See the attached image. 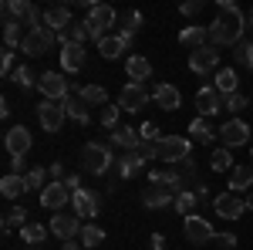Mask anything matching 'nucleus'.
Returning a JSON list of instances; mask_svg holds the SVG:
<instances>
[{
    "label": "nucleus",
    "mask_w": 253,
    "mask_h": 250,
    "mask_svg": "<svg viewBox=\"0 0 253 250\" xmlns=\"http://www.w3.org/2000/svg\"><path fill=\"white\" fill-rule=\"evenodd\" d=\"M243 31H247V17H243V10L236 7L233 0H219L216 3V20L210 24V41H213V48H223V44H240L243 38Z\"/></svg>",
    "instance_id": "obj_1"
},
{
    "label": "nucleus",
    "mask_w": 253,
    "mask_h": 250,
    "mask_svg": "<svg viewBox=\"0 0 253 250\" xmlns=\"http://www.w3.org/2000/svg\"><path fill=\"white\" fill-rule=\"evenodd\" d=\"M189 139L186 135H162L156 142V159L162 162H182V159H189Z\"/></svg>",
    "instance_id": "obj_2"
},
{
    "label": "nucleus",
    "mask_w": 253,
    "mask_h": 250,
    "mask_svg": "<svg viewBox=\"0 0 253 250\" xmlns=\"http://www.w3.org/2000/svg\"><path fill=\"white\" fill-rule=\"evenodd\" d=\"M115 20H118V14L112 10V7L95 3V7L88 10V17H84V27H88V34H91L95 44H98V41L105 38V31H108V27H115Z\"/></svg>",
    "instance_id": "obj_3"
},
{
    "label": "nucleus",
    "mask_w": 253,
    "mask_h": 250,
    "mask_svg": "<svg viewBox=\"0 0 253 250\" xmlns=\"http://www.w3.org/2000/svg\"><path fill=\"white\" fill-rule=\"evenodd\" d=\"M108 166H112V152H108L101 142H88V146L81 149V169H84V173L101 176Z\"/></svg>",
    "instance_id": "obj_4"
},
{
    "label": "nucleus",
    "mask_w": 253,
    "mask_h": 250,
    "mask_svg": "<svg viewBox=\"0 0 253 250\" xmlns=\"http://www.w3.org/2000/svg\"><path fill=\"white\" fill-rule=\"evenodd\" d=\"M182 233H186V240L196 244V247H203V244L216 240V230L210 227V220H206V216H196V213H189V216L182 220Z\"/></svg>",
    "instance_id": "obj_5"
},
{
    "label": "nucleus",
    "mask_w": 253,
    "mask_h": 250,
    "mask_svg": "<svg viewBox=\"0 0 253 250\" xmlns=\"http://www.w3.org/2000/svg\"><path fill=\"white\" fill-rule=\"evenodd\" d=\"M54 41H58V34H54L51 27L27 31V38H24V44H20V51H24V54H31V58H41V54H47V51L54 48Z\"/></svg>",
    "instance_id": "obj_6"
},
{
    "label": "nucleus",
    "mask_w": 253,
    "mask_h": 250,
    "mask_svg": "<svg viewBox=\"0 0 253 250\" xmlns=\"http://www.w3.org/2000/svg\"><path fill=\"white\" fill-rule=\"evenodd\" d=\"M213 210H216V216H223V220H240L243 213H247V200L240 196V193H219L213 200Z\"/></svg>",
    "instance_id": "obj_7"
},
{
    "label": "nucleus",
    "mask_w": 253,
    "mask_h": 250,
    "mask_svg": "<svg viewBox=\"0 0 253 250\" xmlns=\"http://www.w3.org/2000/svg\"><path fill=\"white\" fill-rule=\"evenodd\" d=\"M38 88H41V95H44V101H64V98L71 95V88H68L64 75H58V71L41 75L38 78Z\"/></svg>",
    "instance_id": "obj_8"
},
{
    "label": "nucleus",
    "mask_w": 253,
    "mask_h": 250,
    "mask_svg": "<svg viewBox=\"0 0 253 250\" xmlns=\"http://www.w3.org/2000/svg\"><path fill=\"white\" fill-rule=\"evenodd\" d=\"M219 139H223L226 149H233V146H247V142H250V125H247L243 118H230V122L219 125Z\"/></svg>",
    "instance_id": "obj_9"
},
{
    "label": "nucleus",
    "mask_w": 253,
    "mask_h": 250,
    "mask_svg": "<svg viewBox=\"0 0 253 250\" xmlns=\"http://www.w3.org/2000/svg\"><path fill=\"white\" fill-rule=\"evenodd\" d=\"M149 98H152V95H149V88H145V85L128 81V85L122 88V95H118V108H122V112H138Z\"/></svg>",
    "instance_id": "obj_10"
},
{
    "label": "nucleus",
    "mask_w": 253,
    "mask_h": 250,
    "mask_svg": "<svg viewBox=\"0 0 253 250\" xmlns=\"http://www.w3.org/2000/svg\"><path fill=\"white\" fill-rule=\"evenodd\" d=\"M64 118H68V112H64L61 101H41L38 105V122L47 132H58L61 125H64Z\"/></svg>",
    "instance_id": "obj_11"
},
{
    "label": "nucleus",
    "mask_w": 253,
    "mask_h": 250,
    "mask_svg": "<svg viewBox=\"0 0 253 250\" xmlns=\"http://www.w3.org/2000/svg\"><path fill=\"white\" fill-rule=\"evenodd\" d=\"M81 227H84V223H81L78 213H58V216L51 220V233H54L58 240H75L81 233Z\"/></svg>",
    "instance_id": "obj_12"
},
{
    "label": "nucleus",
    "mask_w": 253,
    "mask_h": 250,
    "mask_svg": "<svg viewBox=\"0 0 253 250\" xmlns=\"http://www.w3.org/2000/svg\"><path fill=\"white\" fill-rule=\"evenodd\" d=\"M189 68H193L196 75H210L213 68H219V51H216L213 44H206V48H196L193 54H189Z\"/></svg>",
    "instance_id": "obj_13"
},
{
    "label": "nucleus",
    "mask_w": 253,
    "mask_h": 250,
    "mask_svg": "<svg viewBox=\"0 0 253 250\" xmlns=\"http://www.w3.org/2000/svg\"><path fill=\"white\" fill-rule=\"evenodd\" d=\"M68 200H71V190H68L64 183H58V179L41 190V206H44V210H64Z\"/></svg>",
    "instance_id": "obj_14"
},
{
    "label": "nucleus",
    "mask_w": 253,
    "mask_h": 250,
    "mask_svg": "<svg viewBox=\"0 0 253 250\" xmlns=\"http://www.w3.org/2000/svg\"><path fill=\"white\" fill-rule=\"evenodd\" d=\"M3 146H7V152L14 155V159H24V155L31 152V132L24 125H14L10 132L3 135Z\"/></svg>",
    "instance_id": "obj_15"
},
{
    "label": "nucleus",
    "mask_w": 253,
    "mask_h": 250,
    "mask_svg": "<svg viewBox=\"0 0 253 250\" xmlns=\"http://www.w3.org/2000/svg\"><path fill=\"white\" fill-rule=\"evenodd\" d=\"M196 108H199L203 118H213L216 112L223 108V95H219L216 88H199V92H196Z\"/></svg>",
    "instance_id": "obj_16"
},
{
    "label": "nucleus",
    "mask_w": 253,
    "mask_h": 250,
    "mask_svg": "<svg viewBox=\"0 0 253 250\" xmlns=\"http://www.w3.org/2000/svg\"><path fill=\"white\" fill-rule=\"evenodd\" d=\"M128 51V41L122 38V34H105V38L98 41V54L105 61H115V58H122Z\"/></svg>",
    "instance_id": "obj_17"
},
{
    "label": "nucleus",
    "mask_w": 253,
    "mask_h": 250,
    "mask_svg": "<svg viewBox=\"0 0 253 250\" xmlns=\"http://www.w3.org/2000/svg\"><path fill=\"white\" fill-rule=\"evenodd\" d=\"M142 203H145L149 210H162V206L175 203V193L166 190V186H152V183H149V190H142Z\"/></svg>",
    "instance_id": "obj_18"
},
{
    "label": "nucleus",
    "mask_w": 253,
    "mask_h": 250,
    "mask_svg": "<svg viewBox=\"0 0 253 250\" xmlns=\"http://www.w3.org/2000/svg\"><path fill=\"white\" fill-rule=\"evenodd\" d=\"M152 98H156L159 108H166V112H175L179 108V101H182V95H179V88L175 85H169V81H162V85H156V92H152Z\"/></svg>",
    "instance_id": "obj_19"
},
{
    "label": "nucleus",
    "mask_w": 253,
    "mask_h": 250,
    "mask_svg": "<svg viewBox=\"0 0 253 250\" xmlns=\"http://www.w3.org/2000/svg\"><path fill=\"white\" fill-rule=\"evenodd\" d=\"M71 203H75V213H78L81 220H88V216H98V196L91 190H78L71 196Z\"/></svg>",
    "instance_id": "obj_20"
},
{
    "label": "nucleus",
    "mask_w": 253,
    "mask_h": 250,
    "mask_svg": "<svg viewBox=\"0 0 253 250\" xmlns=\"http://www.w3.org/2000/svg\"><path fill=\"white\" fill-rule=\"evenodd\" d=\"M61 68L64 71H81L84 68V44H64L61 48Z\"/></svg>",
    "instance_id": "obj_21"
},
{
    "label": "nucleus",
    "mask_w": 253,
    "mask_h": 250,
    "mask_svg": "<svg viewBox=\"0 0 253 250\" xmlns=\"http://www.w3.org/2000/svg\"><path fill=\"white\" fill-rule=\"evenodd\" d=\"M149 183H152V186H166V190H172L175 196L182 193V176L175 173V169H152V173H149Z\"/></svg>",
    "instance_id": "obj_22"
},
{
    "label": "nucleus",
    "mask_w": 253,
    "mask_h": 250,
    "mask_svg": "<svg viewBox=\"0 0 253 250\" xmlns=\"http://www.w3.org/2000/svg\"><path fill=\"white\" fill-rule=\"evenodd\" d=\"M189 135H193V142H203V146H210V142H213L216 135H219V129H213V122H210V118H193V122H189Z\"/></svg>",
    "instance_id": "obj_23"
},
{
    "label": "nucleus",
    "mask_w": 253,
    "mask_h": 250,
    "mask_svg": "<svg viewBox=\"0 0 253 250\" xmlns=\"http://www.w3.org/2000/svg\"><path fill=\"white\" fill-rule=\"evenodd\" d=\"M125 75H128V81H149V75H152V64L142 58V54H128V64H125Z\"/></svg>",
    "instance_id": "obj_24"
},
{
    "label": "nucleus",
    "mask_w": 253,
    "mask_h": 250,
    "mask_svg": "<svg viewBox=\"0 0 253 250\" xmlns=\"http://www.w3.org/2000/svg\"><path fill=\"white\" fill-rule=\"evenodd\" d=\"M68 24H71V10L68 7H47L44 10V27H51L54 34H61Z\"/></svg>",
    "instance_id": "obj_25"
},
{
    "label": "nucleus",
    "mask_w": 253,
    "mask_h": 250,
    "mask_svg": "<svg viewBox=\"0 0 253 250\" xmlns=\"http://www.w3.org/2000/svg\"><path fill=\"white\" fill-rule=\"evenodd\" d=\"M250 186H253V169L250 166H233L230 169V193H240L243 196Z\"/></svg>",
    "instance_id": "obj_26"
},
{
    "label": "nucleus",
    "mask_w": 253,
    "mask_h": 250,
    "mask_svg": "<svg viewBox=\"0 0 253 250\" xmlns=\"http://www.w3.org/2000/svg\"><path fill=\"white\" fill-rule=\"evenodd\" d=\"M88 38H91V34H88V27H84V20H71V24H68V27H64V31L58 34L61 48H64V44H84Z\"/></svg>",
    "instance_id": "obj_27"
},
{
    "label": "nucleus",
    "mask_w": 253,
    "mask_h": 250,
    "mask_svg": "<svg viewBox=\"0 0 253 250\" xmlns=\"http://www.w3.org/2000/svg\"><path fill=\"white\" fill-rule=\"evenodd\" d=\"M31 10H34V3H31V0H7V3H3V17L14 20V24H20V20L27 24Z\"/></svg>",
    "instance_id": "obj_28"
},
{
    "label": "nucleus",
    "mask_w": 253,
    "mask_h": 250,
    "mask_svg": "<svg viewBox=\"0 0 253 250\" xmlns=\"http://www.w3.org/2000/svg\"><path fill=\"white\" fill-rule=\"evenodd\" d=\"M179 41L186 44V48H206V41H210V27H199V24H193V27H186V31H179Z\"/></svg>",
    "instance_id": "obj_29"
},
{
    "label": "nucleus",
    "mask_w": 253,
    "mask_h": 250,
    "mask_svg": "<svg viewBox=\"0 0 253 250\" xmlns=\"http://www.w3.org/2000/svg\"><path fill=\"white\" fill-rule=\"evenodd\" d=\"M112 142L122 146V149H128V152H135L138 146H142V135H138L135 129H128V125H118L115 132H112Z\"/></svg>",
    "instance_id": "obj_30"
},
{
    "label": "nucleus",
    "mask_w": 253,
    "mask_h": 250,
    "mask_svg": "<svg viewBox=\"0 0 253 250\" xmlns=\"http://www.w3.org/2000/svg\"><path fill=\"white\" fill-rule=\"evenodd\" d=\"M78 98L84 101V105H101V108L108 105V92H105V85H84V88L78 92Z\"/></svg>",
    "instance_id": "obj_31"
},
{
    "label": "nucleus",
    "mask_w": 253,
    "mask_h": 250,
    "mask_svg": "<svg viewBox=\"0 0 253 250\" xmlns=\"http://www.w3.org/2000/svg\"><path fill=\"white\" fill-rule=\"evenodd\" d=\"M0 193H3L7 200H17L20 193H27V186H24V176H14V173H7L3 179H0Z\"/></svg>",
    "instance_id": "obj_32"
},
{
    "label": "nucleus",
    "mask_w": 253,
    "mask_h": 250,
    "mask_svg": "<svg viewBox=\"0 0 253 250\" xmlns=\"http://www.w3.org/2000/svg\"><path fill=\"white\" fill-rule=\"evenodd\" d=\"M78 240H81V247H101L105 244V230L98 227V223H84L78 233Z\"/></svg>",
    "instance_id": "obj_33"
},
{
    "label": "nucleus",
    "mask_w": 253,
    "mask_h": 250,
    "mask_svg": "<svg viewBox=\"0 0 253 250\" xmlns=\"http://www.w3.org/2000/svg\"><path fill=\"white\" fill-rule=\"evenodd\" d=\"M118 24H122V31H118V34L132 44V34L142 27V14H138V10H128V14H122V17H118Z\"/></svg>",
    "instance_id": "obj_34"
},
{
    "label": "nucleus",
    "mask_w": 253,
    "mask_h": 250,
    "mask_svg": "<svg viewBox=\"0 0 253 250\" xmlns=\"http://www.w3.org/2000/svg\"><path fill=\"white\" fill-rule=\"evenodd\" d=\"M61 105H64V112H68V115L75 118L78 125H88V108H84V101H81V98L68 95L64 101H61Z\"/></svg>",
    "instance_id": "obj_35"
},
{
    "label": "nucleus",
    "mask_w": 253,
    "mask_h": 250,
    "mask_svg": "<svg viewBox=\"0 0 253 250\" xmlns=\"http://www.w3.org/2000/svg\"><path fill=\"white\" fill-rule=\"evenodd\" d=\"M142 169H145V159H142L138 152H128L125 159H122V166H118V173L125 176V179H132V176H138Z\"/></svg>",
    "instance_id": "obj_36"
},
{
    "label": "nucleus",
    "mask_w": 253,
    "mask_h": 250,
    "mask_svg": "<svg viewBox=\"0 0 253 250\" xmlns=\"http://www.w3.org/2000/svg\"><path fill=\"white\" fill-rule=\"evenodd\" d=\"M236 81H240V78H236L233 68H223V71L216 75V92H219V95H233V92H236Z\"/></svg>",
    "instance_id": "obj_37"
},
{
    "label": "nucleus",
    "mask_w": 253,
    "mask_h": 250,
    "mask_svg": "<svg viewBox=\"0 0 253 250\" xmlns=\"http://www.w3.org/2000/svg\"><path fill=\"white\" fill-rule=\"evenodd\" d=\"M210 169H213V173H230V169H233V155H230V149H216V152L210 155Z\"/></svg>",
    "instance_id": "obj_38"
},
{
    "label": "nucleus",
    "mask_w": 253,
    "mask_h": 250,
    "mask_svg": "<svg viewBox=\"0 0 253 250\" xmlns=\"http://www.w3.org/2000/svg\"><path fill=\"white\" fill-rule=\"evenodd\" d=\"M196 203H199V196H196V193H189V190H182L179 193V196H175V213H179V216H189V213L196 210Z\"/></svg>",
    "instance_id": "obj_39"
},
{
    "label": "nucleus",
    "mask_w": 253,
    "mask_h": 250,
    "mask_svg": "<svg viewBox=\"0 0 253 250\" xmlns=\"http://www.w3.org/2000/svg\"><path fill=\"white\" fill-rule=\"evenodd\" d=\"M24 38H27V34H20V24H14V20H7V24H3V44H7L10 51H14V48H20V44H24Z\"/></svg>",
    "instance_id": "obj_40"
},
{
    "label": "nucleus",
    "mask_w": 253,
    "mask_h": 250,
    "mask_svg": "<svg viewBox=\"0 0 253 250\" xmlns=\"http://www.w3.org/2000/svg\"><path fill=\"white\" fill-rule=\"evenodd\" d=\"M24 216H27V210H24V206H14V210H7V213H3V233L17 230V227H27V223H24Z\"/></svg>",
    "instance_id": "obj_41"
},
{
    "label": "nucleus",
    "mask_w": 253,
    "mask_h": 250,
    "mask_svg": "<svg viewBox=\"0 0 253 250\" xmlns=\"http://www.w3.org/2000/svg\"><path fill=\"white\" fill-rule=\"evenodd\" d=\"M44 237H47V230H44L41 223H27V227H20V240H24V244H31V247H38Z\"/></svg>",
    "instance_id": "obj_42"
},
{
    "label": "nucleus",
    "mask_w": 253,
    "mask_h": 250,
    "mask_svg": "<svg viewBox=\"0 0 253 250\" xmlns=\"http://www.w3.org/2000/svg\"><path fill=\"white\" fill-rule=\"evenodd\" d=\"M10 81H14V85H20V88H31V85H38V81H34V71H31L27 64H20V68H14V75H10Z\"/></svg>",
    "instance_id": "obj_43"
},
{
    "label": "nucleus",
    "mask_w": 253,
    "mask_h": 250,
    "mask_svg": "<svg viewBox=\"0 0 253 250\" xmlns=\"http://www.w3.org/2000/svg\"><path fill=\"white\" fill-rule=\"evenodd\" d=\"M118 115H122V108H118V105H112V101H108V105H105V108H101V125H105V129H112V132H115V129H118Z\"/></svg>",
    "instance_id": "obj_44"
},
{
    "label": "nucleus",
    "mask_w": 253,
    "mask_h": 250,
    "mask_svg": "<svg viewBox=\"0 0 253 250\" xmlns=\"http://www.w3.org/2000/svg\"><path fill=\"white\" fill-rule=\"evenodd\" d=\"M24 186L27 190H44V169H31V173H24Z\"/></svg>",
    "instance_id": "obj_45"
},
{
    "label": "nucleus",
    "mask_w": 253,
    "mask_h": 250,
    "mask_svg": "<svg viewBox=\"0 0 253 250\" xmlns=\"http://www.w3.org/2000/svg\"><path fill=\"white\" fill-rule=\"evenodd\" d=\"M236 61H240V64H247V68L253 71V44L240 41V44H236Z\"/></svg>",
    "instance_id": "obj_46"
},
{
    "label": "nucleus",
    "mask_w": 253,
    "mask_h": 250,
    "mask_svg": "<svg viewBox=\"0 0 253 250\" xmlns=\"http://www.w3.org/2000/svg\"><path fill=\"white\" fill-rule=\"evenodd\" d=\"M138 135H142V142H159V139H162L159 129H156V122H145V125L138 129Z\"/></svg>",
    "instance_id": "obj_47"
},
{
    "label": "nucleus",
    "mask_w": 253,
    "mask_h": 250,
    "mask_svg": "<svg viewBox=\"0 0 253 250\" xmlns=\"http://www.w3.org/2000/svg\"><path fill=\"white\" fill-rule=\"evenodd\" d=\"M226 108H230V112H243V108H247V95H240V92L226 95Z\"/></svg>",
    "instance_id": "obj_48"
},
{
    "label": "nucleus",
    "mask_w": 253,
    "mask_h": 250,
    "mask_svg": "<svg viewBox=\"0 0 253 250\" xmlns=\"http://www.w3.org/2000/svg\"><path fill=\"white\" fill-rule=\"evenodd\" d=\"M0 71L7 78L14 75V51H10V48H3V54H0Z\"/></svg>",
    "instance_id": "obj_49"
},
{
    "label": "nucleus",
    "mask_w": 253,
    "mask_h": 250,
    "mask_svg": "<svg viewBox=\"0 0 253 250\" xmlns=\"http://www.w3.org/2000/svg\"><path fill=\"white\" fill-rule=\"evenodd\" d=\"M199 10H203V0H189V3H182V14H186V17H196Z\"/></svg>",
    "instance_id": "obj_50"
},
{
    "label": "nucleus",
    "mask_w": 253,
    "mask_h": 250,
    "mask_svg": "<svg viewBox=\"0 0 253 250\" xmlns=\"http://www.w3.org/2000/svg\"><path fill=\"white\" fill-rule=\"evenodd\" d=\"M216 244H223V247H236V237H233V233H216Z\"/></svg>",
    "instance_id": "obj_51"
},
{
    "label": "nucleus",
    "mask_w": 253,
    "mask_h": 250,
    "mask_svg": "<svg viewBox=\"0 0 253 250\" xmlns=\"http://www.w3.org/2000/svg\"><path fill=\"white\" fill-rule=\"evenodd\" d=\"M51 173H54V179H58V183H64V179H68V176H64V162H51Z\"/></svg>",
    "instance_id": "obj_52"
},
{
    "label": "nucleus",
    "mask_w": 253,
    "mask_h": 250,
    "mask_svg": "<svg viewBox=\"0 0 253 250\" xmlns=\"http://www.w3.org/2000/svg\"><path fill=\"white\" fill-rule=\"evenodd\" d=\"M64 186H68V190H71V196H75V193L81 190V179H78V176H68V179H64Z\"/></svg>",
    "instance_id": "obj_53"
},
{
    "label": "nucleus",
    "mask_w": 253,
    "mask_h": 250,
    "mask_svg": "<svg viewBox=\"0 0 253 250\" xmlns=\"http://www.w3.org/2000/svg\"><path fill=\"white\" fill-rule=\"evenodd\" d=\"M162 244H166V240H162V233H152V250H162Z\"/></svg>",
    "instance_id": "obj_54"
},
{
    "label": "nucleus",
    "mask_w": 253,
    "mask_h": 250,
    "mask_svg": "<svg viewBox=\"0 0 253 250\" xmlns=\"http://www.w3.org/2000/svg\"><path fill=\"white\" fill-rule=\"evenodd\" d=\"M61 250H81V247L75 244V240H64V247H61Z\"/></svg>",
    "instance_id": "obj_55"
},
{
    "label": "nucleus",
    "mask_w": 253,
    "mask_h": 250,
    "mask_svg": "<svg viewBox=\"0 0 253 250\" xmlns=\"http://www.w3.org/2000/svg\"><path fill=\"white\" fill-rule=\"evenodd\" d=\"M247 31H250V34H253V10H250V14H247Z\"/></svg>",
    "instance_id": "obj_56"
},
{
    "label": "nucleus",
    "mask_w": 253,
    "mask_h": 250,
    "mask_svg": "<svg viewBox=\"0 0 253 250\" xmlns=\"http://www.w3.org/2000/svg\"><path fill=\"white\" fill-rule=\"evenodd\" d=\"M247 210H253V193H250V196H247Z\"/></svg>",
    "instance_id": "obj_57"
},
{
    "label": "nucleus",
    "mask_w": 253,
    "mask_h": 250,
    "mask_svg": "<svg viewBox=\"0 0 253 250\" xmlns=\"http://www.w3.org/2000/svg\"><path fill=\"white\" fill-rule=\"evenodd\" d=\"M24 250H38V247H24Z\"/></svg>",
    "instance_id": "obj_58"
}]
</instances>
